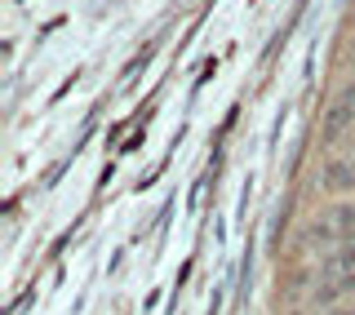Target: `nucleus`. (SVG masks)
I'll return each instance as SVG.
<instances>
[{"label":"nucleus","mask_w":355,"mask_h":315,"mask_svg":"<svg viewBox=\"0 0 355 315\" xmlns=\"http://www.w3.org/2000/svg\"><path fill=\"white\" fill-rule=\"evenodd\" d=\"M351 129H355V80L342 85L338 98L324 107V120H320V142H324V147H338Z\"/></svg>","instance_id":"1"},{"label":"nucleus","mask_w":355,"mask_h":315,"mask_svg":"<svg viewBox=\"0 0 355 315\" xmlns=\"http://www.w3.org/2000/svg\"><path fill=\"white\" fill-rule=\"evenodd\" d=\"M324 218L333 222V227H338L342 240H351V235H355V200H342V205H333Z\"/></svg>","instance_id":"4"},{"label":"nucleus","mask_w":355,"mask_h":315,"mask_svg":"<svg viewBox=\"0 0 355 315\" xmlns=\"http://www.w3.org/2000/svg\"><path fill=\"white\" fill-rule=\"evenodd\" d=\"M315 182L324 187L329 196H347V191H355V155H333V160L320 169Z\"/></svg>","instance_id":"2"},{"label":"nucleus","mask_w":355,"mask_h":315,"mask_svg":"<svg viewBox=\"0 0 355 315\" xmlns=\"http://www.w3.org/2000/svg\"><path fill=\"white\" fill-rule=\"evenodd\" d=\"M347 275H355V235L320 262V284H338V280H347Z\"/></svg>","instance_id":"3"},{"label":"nucleus","mask_w":355,"mask_h":315,"mask_svg":"<svg viewBox=\"0 0 355 315\" xmlns=\"http://www.w3.org/2000/svg\"><path fill=\"white\" fill-rule=\"evenodd\" d=\"M351 53H355V36H351Z\"/></svg>","instance_id":"5"}]
</instances>
